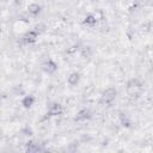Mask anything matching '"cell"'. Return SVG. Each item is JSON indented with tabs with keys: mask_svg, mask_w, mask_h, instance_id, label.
I'll return each mask as SVG.
<instances>
[{
	"mask_svg": "<svg viewBox=\"0 0 153 153\" xmlns=\"http://www.w3.org/2000/svg\"><path fill=\"white\" fill-rule=\"evenodd\" d=\"M37 38H38V32H37V31H35V30H31V31L26 32V33H25V36H24V41H25L26 43H29V44L36 43Z\"/></svg>",
	"mask_w": 153,
	"mask_h": 153,
	"instance_id": "cell-1",
	"label": "cell"
},
{
	"mask_svg": "<svg viewBox=\"0 0 153 153\" xmlns=\"http://www.w3.org/2000/svg\"><path fill=\"white\" fill-rule=\"evenodd\" d=\"M43 69H44V72H47L48 74H53L54 72H56V69H57V65H56L53 60H48V61L44 62V65H43Z\"/></svg>",
	"mask_w": 153,
	"mask_h": 153,
	"instance_id": "cell-2",
	"label": "cell"
},
{
	"mask_svg": "<svg viewBox=\"0 0 153 153\" xmlns=\"http://www.w3.org/2000/svg\"><path fill=\"white\" fill-rule=\"evenodd\" d=\"M63 112V108L61 104L59 103H55L50 106V110H49V115L50 116H60L61 114Z\"/></svg>",
	"mask_w": 153,
	"mask_h": 153,
	"instance_id": "cell-3",
	"label": "cell"
},
{
	"mask_svg": "<svg viewBox=\"0 0 153 153\" xmlns=\"http://www.w3.org/2000/svg\"><path fill=\"white\" fill-rule=\"evenodd\" d=\"M116 97V90L115 88H108L103 92V99L105 102H111Z\"/></svg>",
	"mask_w": 153,
	"mask_h": 153,
	"instance_id": "cell-4",
	"label": "cell"
},
{
	"mask_svg": "<svg viewBox=\"0 0 153 153\" xmlns=\"http://www.w3.org/2000/svg\"><path fill=\"white\" fill-rule=\"evenodd\" d=\"M33 103H35V97H33V96H31V94L25 96V97L23 98V100H22V105H23L25 109L31 108V106L33 105Z\"/></svg>",
	"mask_w": 153,
	"mask_h": 153,
	"instance_id": "cell-5",
	"label": "cell"
},
{
	"mask_svg": "<svg viewBox=\"0 0 153 153\" xmlns=\"http://www.w3.org/2000/svg\"><path fill=\"white\" fill-rule=\"evenodd\" d=\"M79 80H80V75L76 73V72H73V73H71L69 75H68V78H67V81H68V84L69 85H76L78 82H79Z\"/></svg>",
	"mask_w": 153,
	"mask_h": 153,
	"instance_id": "cell-6",
	"label": "cell"
},
{
	"mask_svg": "<svg viewBox=\"0 0 153 153\" xmlns=\"http://www.w3.org/2000/svg\"><path fill=\"white\" fill-rule=\"evenodd\" d=\"M82 23H84L85 25H88V26L96 25V24H97V17L93 16V14H87V16L84 18Z\"/></svg>",
	"mask_w": 153,
	"mask_h": 153,
	"instance_id": "cell-7",
	"label": "cell"
},
{
	"mask_svg": "<svg viewBox=\"0 0 153 153\" xmlns=\"http://www.w3.org/2000/svg\"><path fill=\"white\" fill-rule=\"evenodd\" d=\"M27 11H29V13H31L33 16L35 14H38L41 12V6L38 4H36V2H32V4H30L27 6Z\"/></svg>",
	"mask_w": 153,
	"mask_h": 153,
	"instance_id": "cell-8",
	"label": "cell"
},
{
	"mask_svg": "<svg viewBox=\"0 0 153 153\" xmlns=\"http://www.w3.org/2000/svg\"><path fill=\"white\" fill-rule=\"evenodd\" d=\"M88 117V111L87 110H82L79 112V116H78V120H81V118H87Z\"/></svg>",
	"mask_w": 153,
	"mask_h": 153,
	"instance_id": "cell-9",
	"label": "cell"
}]
</instances>
